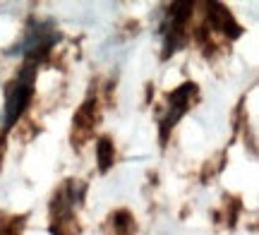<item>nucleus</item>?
I'll return each instance as SVG.
<instances>
[{
    "mask_svg": "<svg viewBox=\"0 0 259 235\" xmlns=\"http://www.w3.org/2000/svg\"><path fill=\"white\" fill-rule=\"evenodd\" d=\"M36 63H24L19 75L12 79L5 89V127H12L24 115L34 96V77H36Z\"/></svg>",
    "mask_w": 259,
    "mask_h": 235,
    "instance_id": "obj_1",
    "label": "nucleus"
},
{
    "mask_svg": "<svg viewBox=\"0 0 259 235\" xmlns=\"http://www.w3.org/2000/svg\"><path fill=\"white\" fill-rule=\"evenodd\" d=\"M58 29L53 22H31V27L27 29V36L19 41V46H15L12 53L27 58V63H41L46 53L56 46L58 41Z\"/></svg>",
    "mask_w": 259,
    "mask_h": 235,
    "instance_id": "obj_2",
    "label": "nucleus"
},
{
    "mask_svg": "<svg viewBox=\"0 0 259 235\" xmlns=\"http://www.w3.org/2000/svg\"><path fill=\"white\" fill-rule=\"evenodd\" d=\"M194 96H197V86H194L192 82L178 86L176 91L168 96V113H166V118L161 120V137H163V139L168 137V132L176 127V122L192 108Z\"/></svg>",
    "mask_w": 259,
    "mask_h": 235,
    "instance_id": "obj_3",
    "label": "nucleus"
},
{
    "mask_svg": "<svg viewBox=\"0 0 259 235\" xmlns=\"http://www.w3.org/2000/svg\"><path fill=\"white\" fill-rule=\"evenodd\" d=\"M209 24L231 38L240 36V24H238V22L233 19L231 12L223 8V5H219V3H211V5H209Z\"/></svg>",
    "mask_w": 259,
    "mask_h": 235,
    "instance_id": "obj_4",
    "label": "nucleus"
},
{
    "mask_svg": "<svg viewBox=\"0 0 259 235\" xmlns=\"http://www.w3.org/2000/svg\"><path fill=\"white\" fill-rule=\"evenodd\" d=\"M96 154H99V163H101V170H108L111 168V163H113V144H111V139H106L103 137L99 144H96Z\"/></svg>",
    "mask_w": 259,
    "mask_h": 235,
    "instance_id": "obj_5",
    "label": "nucleus"
}]
</instances>
